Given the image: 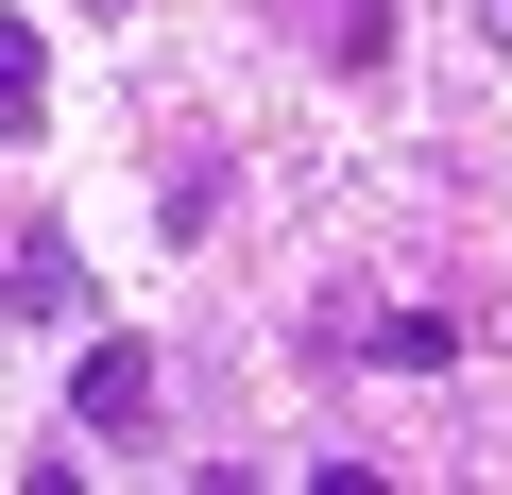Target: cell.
Segmentation results:
<instances>
[{"label": "cell", "instance_id": "6da1fadb", "mask_svg": "<svg viewBox=\"0 0 512 495\" xmlns=\"http://www.w3.org/2000/svg\"><path fill=\"white\" fill-rule=\"evenodd\" d=\"M69 410H86L103 444H120V427H154V342H120V325H103V342H86V376H69Z\"/></svg>", "mask_w": 512, "mask_h": 495}, {"label": "cell", "instance_id": "7a4b0ae2", "mask_svg": "<svg viewBox=\"0 0 512 495\" xmlns=\"http://www.w3.org/2000/svg\"><path fill=\"white\" fill-rule=\"evenodd\" d=\"M0 325H86V257L69 239H18L0 257Z\"/></svg>", "mask_w": 512, "mask_h": 495}, {"label": "cell", "instance_id": "3957f363", "mask_svg": "<svg viewBox=\"0 0 512 495\" xmlns=\"http://www.w3.org/2000/svg\"><path fill=\"white\" fill-rule=\"evenodd\" d=\"M359 359H376V376H444V359H461V325H444V308H376V325H359Z\"/></svg>", "mask_w": 512, "mask_h": 495}, {"label": "cell", "instance_id": "277c9868", "mask_svg": "<svg viewBox=\"0 0 512 495\" xmlns=\"http://www.w3.org/2000/svg\"><path fill=\"white\" fill-rule=\"evenodd\" d=\"M52 120V52H35V18H0V137H35Z\"/></svg>", "mask_w": 512, "mask_h": 495}, {"label": "cell", "instance_id": "5b68a950", "mask_svg": "<svg viewBox=\"0 0 512 495\" xmlns=\"http://www.w3.org/2000/svg\"><path fill=\"white\" fill-rule=\"evenodd\" d=\"M308 495H393V478L376 461H308Z\"/></svg>", "mask_w": 512, "mask_h": 495}, {"label": "cell", "instance_id": "8992f818", "mask_svg": "<svg viewBox=\"0 0 512 495\" xmlns=\"http://www.w3.org/2000/svg\"><path fill=\"white\" fill-rule=\"evenodd\" d=\"M18 495H86V461H18Z\"/></svg>", "mask_w": 512, "mask_h": 495}, {"label": "cell", "instance_id": "52a82bcc", "mask_svg": "<svg viewBox=\"0 0 512 495\" xmlns=\"http://www.w3.org/2000/svg\"><path fill=\"white\" fill-rule=\"evenodd\" d=\"M478 18H495V35H512V0H478Z\"/></svg>", "mask_w": 512, "mask_h": 495}, {"label": "cell", "instance_id": "ba28073f", "mask_svg": "<svg viewBox=\"0 0 512 495\" xmlns=\"http://www.w3.org/2000/svg\"><path fill=\"white\" fill-rule=\"evenodd\" d=\"M103 18H120V0H103Z\"/></svg>", "mask_w": 512, "mask_h": 495}]
</instances>
